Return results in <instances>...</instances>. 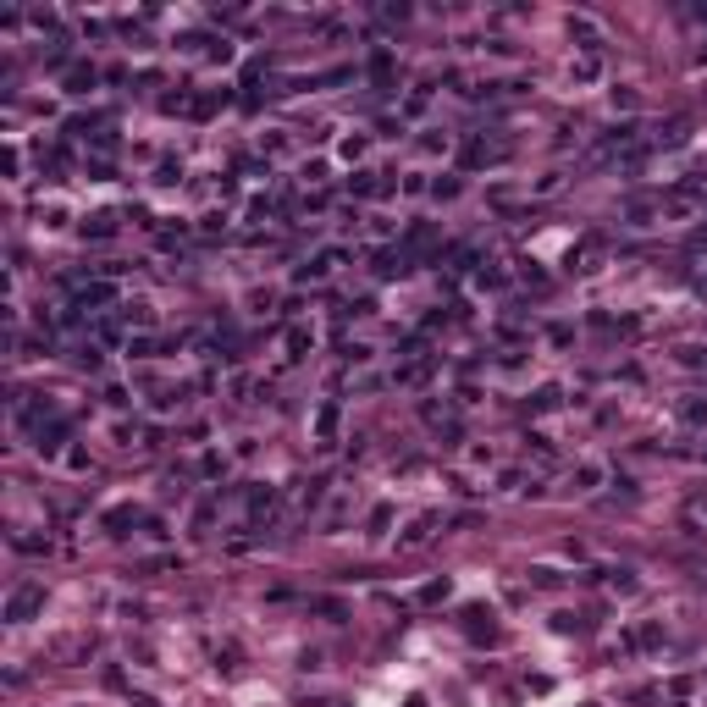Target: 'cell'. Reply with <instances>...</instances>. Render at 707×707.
<instances>
[{"label": "cell", "mask_w": 707, "mask_h": 707, "mask_svg": "<svg viewBox=\"0 0 707 707\" xmlns=\"http://www.w3.org/2000/svg\"><path fill=\"white\" fill-rule=\"evenodd\" d=\"M39 608H44V586H17V591H11V603H6V619L22 624V619H34Z\"/></svg>", "instance_id": "1"}, {"label": "cell", "mask_w": 707, "mask_h": 707, "mask_svg": "<svg viewBox=\"0 0 707 707\" xmlns=\"http://www.w3.org/2000/svg\"><path fill=\"white\" fill-rule=\"evenodd\" d=\"M78 304H84V310H89V304H111V288H105V282H94V288H84V299H78Z\"/></svg>", "instance_id": "2"}, {"label": "cell", "mask_w": 707, "mask_h": 707, "mask_svg": "<svg viewBox=\"0 0 707 707\" xmlns=\"http://www.w3.org/2000/svg\"><path fill=\"white\" fill-rule=\"evenodd\" d=\"M66 84H72V94H84V89L94 84V66H72V78H66Z\"/></svg>", "instance_id": "3"}, {"label": "cell", "mask_w": 707, "mask_h": 707, "mask_svg": "<svg viewBox=\"0 0 707 707\" xmlns=\"http://www.w3.org/2000/svg\"><path fill=\"white\" fill-rule=\"evenodd\" d=\"M84 232H94V238H111V232H116V216H94Z\"/></svg>", "instance_id": "4"}, {"label": "cell", "mask_w": 707, "mask_h": 707, "mask_svg": "<svg viewBox=\"0 0 707 707\" xmlns=\"http://www.w3.org/2000/svg\"><path fill=\"white\" fill-rule=\"evenodd\" d=\"M686 525H696V531H707V498H702V503H691V508H686Z\"/></svg>", "instance_id": "5"}, {"label": "cell", "mask_w": 707, "mask_h": 707, "mask_svg": "<svg viewBox=\"0 0 707 707\" xmlns=\"http://www.w3.org/2000/svg\"><path fill=\"white\" fill-rule=\"evenodd\" d=\"M288 349H293V359H299V354L310 349V332H304V326H299V332H288Z\"/></svg>", "instance_id": "6"}, {"label": "cell", "mask_w": 707, "mask_h": 707, "mask_svg": "<svg viewBox=\"0 0 707 707\" xmlns=\"http://www.w3.org/2000/svg\"><path fill=\"white\" fill-rule=\"evenodd\" d=\"M315 426H321V437H332V426H337V409H332V403L321 409V420H315Z\"/></svg>", "instance_id": "7"}, {"label": "cell", "mask_w": 707, "mask_h": 707, "mask_svg": "<svg viewBox=\"0 0 707 707\" xmlns=\"http://www.w3.org/2000/svg\"><path fill=\"white\" fill-rule=\"evenodd\" d=\"M442 597H448V581H437V586H426V591H420V603H442Z\"/></svg>", "instance_id": "8"}, {"label": "cell", "mask_w": 707, "mask_h": 707, "mask_svg": "<svg viewBox=\"0 0 707 707\" xmlns=\"http://www.w3.org/2000/svg\"><path fill=\"white\" fill-rule=\"evenodd\" d=\"M680 415L686 420H707V403H680Z\"/></svg>", "instance_id": "9"}]
</instances>
